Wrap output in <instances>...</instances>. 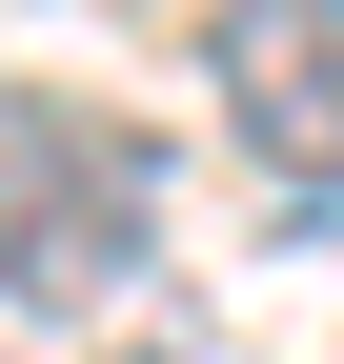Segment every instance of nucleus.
Listing matches in <instances>:
<instances>
[{
	"label": "nucleus",
	"instance_id": "nucleus-1",
	"mask_svg": "<svg viewBox=\"0 0 344 364\" xmlns=\"http://www.w3.org/2000/svg\"><path fill=\"white\" fill-rule=\"evenodd\" d=\"M162 263V142L81 81H0V304L81 324Z\"/></svg>",
	"mask_w": 344,
	"mask_h": 364
},
{
	"label": "nucleus",
	"instance_id": "nucleus-2",
	"mask_svg": "<svg viewBox=\"0 0 344 364\" xmlns=\"http://www.w3.org/2000/svg\"><path fill=\"white\" fill-rule=\"evenodd\" d=\"M203 81H223V122L264 142V182L344 243V0H223V21H203Z\"/></svg>",
	"mask_w": 344,
	"mask_h": 364
}]
</instances>
